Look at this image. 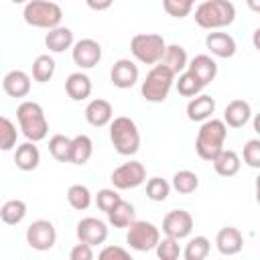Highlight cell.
<instances>
[{
  "mask_svg": "<svg viewBox=\"0 0 260 260\" xmlns=\"http://www.w3.org/2000/svg\"><path fill=\"white\" fill-rule=\"evenodd\" d=\"M75 234L79 242H85L89 246H100L108 240V225L98 217H83L77 221Z\"/></svg>",
  "mask_w": 260,
  "mask_h": 260,
  "instance_id": "cell-13",
  "label": "cell"
},
{
  "mask_svg": "<svg viewBox=\"0 0 260 260\" xmlns=\"http://www.w3.org/2000/svg\"><path fill=\"white\" fill-rule=\"evenodd\" d=\"M108 126H110V142L118 154L132 156L140 150V132L132 118L118 116V118H112Z\"/></svg>",
  "mask_w": 260,
  "mask_h": 260,
  "instance_id": "cell-4",
  "label": "cell"
},
{
  "mask_svg": "<svg viewBox=\"0 0 260 260\" xmlns=\"http://www.w3.org/2000/svg\"><path fill=\"white\" fill-rule=\"evenodd\" d=\"M65 91L73 102H83L91 95V79L83 71L69 73L65 79Z\"/></svg>",
  "mask_w": 260,
  "mask_h": 260,
  "instance_id": "cell-21",
  "label": "cell"
},
{
  "mask_svg": "<svg viewBox=\"0 0 260 260\" xmlns=\"http://www.w3.org/2000/svg\"><path fill=\"white\" fill-rule=\"evenodd\" d=\"M85 120H87V124H91V126H95V128H104V126H108L110 122H112V118H114V108H112V104L108 102V100H102V98H95V100H91L87 106H85Z\"/></svg>",
  "mask_w": 260,
  "mask_h": 260,
  "instance_id": "cell-19",
  "label": "cell"
},
{
  "mask_svg": "<svg viewBox=\"0 0 260 260\" xmlns=\"http://www.w3.org/2000/svg\"><path fill=\"white\" fill-rule=\"evenodd\" d=\"M10 2H12V4H26L28 0H10Z\"/></svg>",
  "mask_w": 260,
  "mask_h": 260,
  "instance_id": "cell-46",
  "label": "cell"
},
{
  "mask_svg": "<svg viewBox=\"0 0 260 260\" xmlns=\"http://www.w3.org/2000/svg\"><path fill=\"white\" fill-rule=\"evenodd\" d=\"M169 193H171V183L167 179H162V177H150L146 181V197L150 201L160 203V201H165L169 197Z\"/></svg>",
  "mask_w": 260,
  "mask_h": 260,
  "instance_id": "cell-36",
  "label": "cell"
},
{
  "mask_svg": "<svg viewBox=\"0 0 260 260\" xmlns=\"http://www.w3.org/2000/svg\"><path fill=\"white\" fill-rule=\"evenodd\" d=\"M162 232L175 240H185L193 232V215L185 209H171L162 217Z\"/></svg>",
  "mask_w": 260,
  "mask_h": 260,
  "instance_id": "cell-11",
  "label": "cell"
},
{
  "mask_svg": "<svg viewBox=\"0 0 260 260\" xmlns=\"http://www.w3.org/2000/svg\"><path fill=\"white\" fill-rule=\"evenodd\" d=\"M197 0H162V8L173 18H185L191 14Z\"/></svg>",
  "mask_w": 260,
  "mask_h": 260,
  "instance_id": "cell-39",
  "label": "cell"
},
{
  "mask_svg": "<svg viewBox=\"0 0 260 260\" xmlns=\"http://www.w3.org/2000/svg\"><path fill=\"white\" fill-rule=\"evenodd\" d=\"M91 154H93V142L87 134H77L71 138V148H69V162L71 165L81 167V165L89 162Z\"/></svg>",
  "mask_w": 260,
  "mask_h": 260,
  "instance_id": "cell-26",
  "label": "cell"
},
{
  "mask_svg": "<svg viewBox=\"0 0 260 260\" xmlns=\"http://www.w3.org/2000/svg\"><path fill=\"white\" fill-rule=\"evenodd\" d=\"M39 162H41V152H39L37 142L26 140V142L16 146V150H14V165H16V169L28 173V171H35L39 167Z\"/></svg>",
  "mask_w": 260,
  "mask_h": 260,
  "instance_id": "cell-23",
  "label": "cell"
},
{
  "mask_svg": "<svg viewBox=\"0 0 260 260\" xmlns=\"http://www.w3.org/2000/svg\"><path fill=\"white\" fill-rule=\"evenodd\" d=\"M26 217V203L22 199H8L0 207V219L6 225H18Z\"/></svg>",
  "mask_w": 260,
  "mask_h": 260,
  "instance_id": "cell-29",
  "label": "cell"
},
{
  "mask_svg": "<svg viewBox=\"0 0 260 260\" xmlns=\"http://www.w3.org/2000/svg\"><path fill=\"white\" fill-rule=\"evenodd\" d=\"M91 258H93V246H89L85 242L75 244L69 252V260H91Z\"/></svg>",
  "mask_w": 260,
  "mask_h": 260,
  "instance_id": "cell-43",
  "label": "cell"
},
{
  "mask_svg": "<svg viewBox=\"0 0 260 260\" xmlns=\"http://www.w3.org/2000/svg\"><path fill=\"white\" fill-rule=\"evenodd\" d=\"M93 201V195L89 191V187L85 185H71L67 189V203L75 209V211H85Z\"/></svg>",
  "mask_w": 260,
  "mask_h": 260,
  "instance_id": "cell-32",
  "label": "cell"
},
{
  "mask_svg": "<svg viewBox=\"0 0 260 260\" xmlns=\"http://www.w3.org/2000/svg\"><path fill=\"white\" fill-rule=\"evenodd\" d=\"M197 187H199V177H197V173L183 169V171H177V173L173 175L171 189H175L177 193H181V195H191V193L197 191Z\"/></svg>",
  "mask_w": 260,
  "mask_h": 260,
  "instance_id": "cell-30",
  "label": "cell"
},
{
  "mask_svg": "<svg viewBox=\"0 0 260 260\" xmlns=\"http://www.w3.org/2000/svg\"><path fill=\"white\" fill-rule=\"evenodd\" d=\"M69 148H71V138L65 134H55L49 138V152L55 160L59 162H69Z\"/></svg>",
  "mask_w": 260,
  "mask_h": 260,
  "instance_id": "cell-35",
  "label": "cell"
},
{
  "mask_svg": "<svg viewBox=\"0 0 260 260\" xmlns=\"http://www.w3.org/2000/svg\"><path fill=\"white\" fill-rule=\"evenodd\" d=\"M100 260H130V252L120 246H106L98 254Z\"/></svg>",
  "mask_w": 260,
  "mask_h": 260,
  "instance_id": "cell-42",
  "label": "cell"
},
{
  "mask_svg": "<svg viewBox=\"0 0 260 260\" xmlns=\"http://www.w3.org/2000/svg\"><path fill=\"white\" fill-rule=\"evenodd\" d=\"M122 197H120V193H118V189H100L98 193H95V205H98V209L100 211H104V213H108L118 201H120Z\"/></svg>",
  "mask_w": 260,
  "mask_h": 260,
  "instance_id": "cell-40",
  "label": "cell"
},
{
  "mask_svg": "<svg viewBox=\"0 0 260 260\" xmlns=\"http://www.w3.org/2000/svg\"><path fill=\"white\" fill-rule=\"evenodd\" d=\"M2 89L10 98H26L30 93V75L22 69H12L4 75Z\"/></svg>",
  "mask_w": 260,
  "mask_h": 260,
  "instance_id": "cell-17",
  "label": "cell"
},
{
  "mask_svg": "<svg viewBox=\"0 0 260 260\" xmlns=\"http://www.w3.org/2000/svg\"><path fill=\"white\" fill-rule=\"evenodd\" d=\"M154 252L160 260H177L181 256V246H179V240L171 238V236H165L156 242L154 246Z\"/></svg>",
  "mask_w": 260,
  "mask_h": 260,
  "instance_id": "cell-37",
  "label": "cell"
},
{
  "mask_svg": "<svg viewBox=\"0 0 260 260\" xmlns=\"http://www.w3.org/2000/svg\"><path fill=\"white\" fill-rule=\"evenodd\" d=\"M26 244L37 252H47L57 242V230L49 219H37L26 228Z\"/></svg>",
  "mask_w": 260,
  "mask_h": 260,
  "instance_id": "cell-10",
  "label": "cell"
},
{
  "mask_svg": "<svg viewBox=\"0 0 260 260\" xmlns=\"http://www.w3.org/2000/svg\"><path fill=\"white\" fill-rule=\"evenodd\" d=\"M126 230V244L136 252H150L160 240V230L146 219H134Z\"/></svg>",
  "mask_w": 260,
  "mask_h": 260,
  "instance_id": "cell-8",
  "label": "cell"
},
{
  "mask_svg": "<svg viewBox=\"0 0 260 260\" xmlns=\"http://www.w3.org/2000/svg\"><path fill=\"white\" fill-rule=\"evenodd\" d=\"M138 65L132 59H118L110 69V81L118 89H130L138 81Z\"/></svg>",
  "mask_w": 260,
  "mask_h": 260,
  "instance_id": "cell-14",
  "label": "cell"
},
{
  "mask_svg": "<svg viewBox=\"0 0 260 260\" xmlns=\"http://www.w3.org/2000/svg\"><path fill=\"white\" fill-rule=\"evenodd\" d=\"M246 4L252 12H260V0H246Z\"/></svg>",
  "mask_w": 260,
  "mask_h": 260,
  "instance_id": "cell-45",
  "label": "cell"
},
{
  "mask_svg": "<svg viewBox=\"0 0 260 260\" xmlns=\"http://www.w3.org/2000/svg\"><path fill=\"white\" fill-rule=\"evenodd\" d=\"M173 85L177 87L179 95H183V98H193V95L201 93V89H203V85L199 83V79L191 71H187V69L183 73H179V79Z\"/></svg>",
  "mask_w": 260,
  "mask_h": 260,
  "instance_id": "cell-34",
  "label": "cell"
},
{
  "mask_svg": "<svg viewBox=\"0 0 260 260\" xmlns=\"http://www.w3.org/2000/svg\"><path fill=\"white\" fill-rule=\"evenodd\" d=\"M167 43L156 32H138L130 39V53L142 65H156L165 55Z\"/></svg>",
  "mask_w": 260,
  "mask_h": 260,
  "instance_id": "cell-7",
  "label": "cell"
},
{
  "mask_svg": "<svg viewBox=\"0 0 260 260\" xmlns=\"http://www.w3.org/2000/svg\"><path fill=\"white\" fill-rule=\"evenodd\" d=\"M225 138H228V126L223 124V120H217L213 116L203 120L195 138V150L199 158L211 162L217 156V152L223 148Z\"/></svg>",
  "mask_w": 260,
  "mask_h": 260,
  "instance_id": "cell-1",
  "label": "cell"
},
{
  "mask_svg": "<svg viewBox=\"0 0 260 260\" xmlns=\"http://www.w3.org/2000/svg\"><path fill=\"white\" fill-rule=\"evenodd\" d=\"M114 189L126 191V189H136L146 181V169L140 160H128L112 171L110 177Z\"/></svg>",
  "mask_w": 260,
  "mask_h": 260,
  "instance_id": "cell-9",
  "label": "cell"
},
{
  "mask_svg": "<svg viewBox=\"0 0 260 260\" xmlns=\"http://www.w3.org/2000/svg\"><path fill=\"white\" fill-rule=\"evenodd\" d=\"M22 18L28 26L49 30L61 24L63 10L57 2H51V0H28L22 8Z\"/></svg>",
  "mask_w": 260,
  "mask_h": 260,
  "instance_id": "cell-6",
  "label": "cell"
},
{
  "mask_svg": "<svg viewBox=\"0 0 260 260\" xmlns=\"http://www.w3.org/2000/svg\"><path fill=\"white\" fill-rule=\"evenodd\" d=\"M160 63H162V65H167L175 75L183 73V71L187 69V63H189V57H187L185 47H183V45H177V43L167 45V49H165V55H162Z\"/></svg>",
  "mask_w": 260,
  "mask_h": 260,
  "instance_id": "cell-28",
  "label": "cell"
},
{
  "mask_svg": "<svg viewBox=\"0 0 260 260\" xmlns=\"http://www.w3.org/2000/svg\"><path fill=\"white\" fill-rule=\"evenodd\" d=\"M106 215H108V223H110V225H114V228H118V230H124V228H128V225L136 219V209H134L132 203L120 199Z\"/></svg>",
  "mask_w": 260,
  "mask_h": 260,
  "instance_id": "cell-27",
  "label": "cell"
},
{
  "mask_svg": "<svg viewBox=\"0 0 260 260\" xmlns=\"http://www.w3.org/2000/svg\"><path fill=\"white\" fill-rule=\"evenodd\" d=\"M71 59L79 69H91L102 61V45L93 39L75 41L71 47Z\"/></svg>",
  "mask_w": 260,
  "mask_h": 260,
  "instance_id": "cell-12",
  "label": "cell"
},
{
  "mask_svg": "<svg viewBox=\"0 0 260 260\" xmlns=\"http://www.w3.org/2000/svg\"><path fill=\"white\" fill-rule=\"evenodd\" d=\"M55 69H57V63L51 55H39L32 61V79L37 83H47L53 79Z\"/></svg>",
  "mask_w": 260,
  "mask_h": 260,
  "instance_id": "cell-31",
  "label": "cell"
},
{
  "mask_svg": "<svg viewBox=\"0 0 260 260\" xmlns=\"http://www.w3.org/2000/svg\"><path fill=\"white\" fill-rule=\"evenodd\" d=\"M16 138H18V132L12 120L6 116H0V150H12L16 146Z\"/></svg>",
  "mask_w": 260,
  "mask_h": 260,
  "instance_id": "cell-38",
  "label": "cell"
},
{
  "mask_svg": "<svg viewBox=\"0 0 260 260\" xmlns=\"http://www.w3.org/2000/svg\"><path fill=\"white\" fill-rule=\"evenodd\" d=\"M193 18L205 30H219L236 20V6L230 0H205L195 8Z\"/></svg>",
  "mask_w": 260,
  "mask_h": 260,
  "instance_id": "cell-2",
  "label": "cell"
},
{
  "mask_svg": "<svg viewBox=\"0 0 260 260\" xmlns=\"http://www.w3.org/2000/svg\"><path fill=\"white\" fill-rule=\"evenodd\" d=\"M16 120H18V128L24 134L26 140L30 142H41L47 138L49 134V122L45 116V110L41 104L37 102H22L16 108Z\"/></svg>",
  "mask_w": 260,
  "mask_h": 260,
  "instance_id": "cell-3",
  "label": "cell"
},
{
  "mask_svg": "<svg viewBox=\"0 0 260 260\" xmlns=\"http://www.w3.org/2000/svg\"><path fill=\"white\" fill-rule=\"evenodd\" d=\"M215 112V100L207 93H197L187 104V118L191 122H203L211 118Z\"/></svg>",
  "mask_w": 260,
  "mask_h": 260,
  "instance_id": "cell-22",
  "label": "cell"
},
{
  "mask_svg": "<svg viewBox=\"0 0 260 260\" xmlns=\"http://www.w3.org/2000/svg\"><path fill=\"white\" fill-rule=\"evenodd\" d=\"M187 71H191L199 79V83L205 87L207 83H211L217 77V63L211 55H195L187 63Z\"/></svg>",
  "mask_w": 260,
  "mask_h": 260,
  "instance_id": "cell-18",
  "label": "cell"
},
{
  "mask_svg": "<svg viewBox=\"0 0 260 260\" xmlns=\"http://www.w3.org/2000/svg\"><path fill=\"white\" fill-rule=\"evenodd\" d=\"M244 162L250 167V169H260V140L258 138H252L244 144Z\"/></svg>",
  "mask_w": 260,
  "mask_h": 260,
  "instance_id": "cell-41",
  "label": "cell"
},
{
  "mask_svg": "<svg viewBox=\"0 0 260 260\" xmlns=\"http://www.w3.org/2000/svg\"><path fill=\"white\" fill-rule=\"evenodd\" d=\"M211 250V242L205 238V236H195L187 242L185 250H181V254L185 256V260H203L207 258Z\"/></svg>",
  "mask_w": 260,
  "mask_h": 260,
  "instance_id": "cell-33",
  "label": "cell"
},
{
  "mask_svg": "<svg viewBox=\"0 0 260 260\" xmlns=\"http://www.w3.org/2000/svg\"><path fill=\"white\" fill-rule=\"evenodd\" d=\"M73 30L67 28V26H53L47 30L45 35V47L51 51V53H63L67 49L73 47Z\"/></svg>",
  "mask_w": 260,
  "mask_h": 260,
  "instance_id": "cell-24",
  "label": "cell"
},
{
  "mask_svg": "<svg viewBox=\"0 0 260 260\" xmlns=\"http://www.w3.org/2000/svg\"><path fill=\"white\" fill-rule=\"evenodd\" d=\"M85 4H87L91 10L102 12V10H108V8L114 4V0H85Z\"/></svg>",
  "mask_w": 260,
  "mask_h": 260,
  "instance_id": "cell-44",
  "label": "cell"
},
{
  "mask_svg": "<svg viewBox=\"0 0 260 260\" xmlns=\"http://www.w3.org/2000/svg\"><path fill=\"white\" fill-rule=\"evenodd\" d=\"M252 118V106L246 100H232L223 110V124L230 128H244Z\"/></svg>",
  "mask_w": 260,
  "mask_h": 260,
  "instance_id": "cell-20",
  "label": "cell"
},
{
  "mask_svg": "<svg viewBox=\"0 0 260 260\" xmlns=\"http://www.w3.org/2000/svg\"><path fill=\"white\" fill-rule=\"evenodd\" d=\"M173 83H175V73L167 65L156 63L146 73V77L140 85V93L150 104H162L169 98V91H171Z\"/></svg>",
  "mask_w": 260,
  "mask_h": 260,
  "instance_id": "cell-5",
  "label": "cell"
},
{
  "mask_svg": "<svg viewBox=\"0 0 260 260\" xmlns=\"http://www.w3.org/2000/svg\"><path fill=\"white\" fill-rule=\"evenodd\" d=\"M205 49L213 55V57H219V59H230L236 55L238 51V45H236V39L228 32H221V30H211L207 32L205 37Z\"/></svg>",
  "mask_w": 260,
  "mask_h": 260,
  "instance_id": "cell-15",
  "label": "cell"
},
{
  "mask_svg": "<svg viewBox=\"0 0 260 260\" xmlns=\"http://www.w3.org/2000/svg\"><path fill=\"white\" fill-rule=\"evenodd\" d=\"M215 246H217L219 254H223V256H236V254H240L242 248H244V236H242V232H240L238 228L225 225V228H221V230L217 232V236H215Z\"/></svg>",
  "mask_w": 260,
  "mask_h": 260,
  "instance_id": "cell-16",
  "label": "cell"
},
{
  "mask_svg": "<svg viewBox=\"0 0 260 260\" xmlns=\"http://www.w3.org/2000/svg\"><path fill=\"white\" fill-rule=\"evenodd\" d=\"M211 165H213V169H215V173L219 175V177H234V175H238V171H240V167H242V158H240V154L236 152V150H230V148H221L219 152H217V156L211 160Z\"/></svg>",
  "mask_w": 260,
  "mask_h": 260,
  "instance_id": "cell-25",
  "label": "cell"
}]
</instances>
